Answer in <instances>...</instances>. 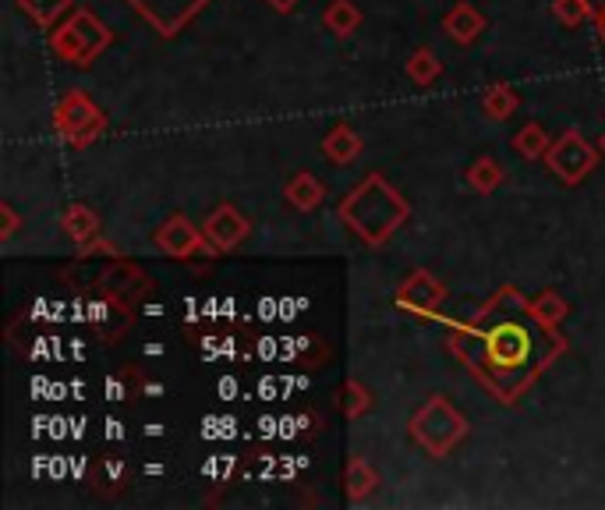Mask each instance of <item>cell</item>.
I'll list each match as a JSON object with an SVG mask.
<instances>
[{
    "mask_svg": "<svg viewBox=\"0 0 605 510\" xmlns=\"http://www.w3.org/2000/svg\"><path fill=\"white\" fill-rule=\"evenodd\" d=\"M202 231H206L209 245H213L217 252H234V248H237V245L248 237L252 223L245 220V213H241L237 206H231V202H220V206L213 209V213L206 217Z\"/></svg>",
    "mask_w": 605,
    "mask_h": 510,
    "instance_id": "obj_10",
    "label": "cell"
},
{
    "mask_svg": "<svg viewBox=\"0 0 605 510\" xmlns=\"http://www.w3.org/2000/svg\"><path fill=\"white\" fill-rule=\"evenodd\" d=\"M552 14L559 25H581L584 19H592V11H587V0H552Z\"/></svg>",
    "mask_w": 605,
    "mask_h": 510,
    "instance_id": "obj_24",
    "label": "cell"
},
{
    "mask_svg": "<svg viewBox=\"0 0 605 510\" xmlns=\"http://www.w3.org/2000/svg\"><path fill=\"white\" fill-rule=\"evenodd\" d=\"M440 74H443V65L432 50H415L411 61H407V79L415 85H432Z\"/></svg>",
    "mask_w": 605,
    "mask_h": 510,
    "instance_id": "obj_22",
    "label": "cell"
},
{
    "mask_svg": "<svg viewBox=\"0 0 605 510\" xmlns=\"http://www.w3.org/2000/svg\"><path fill=\"white\" fill-rule=\"evenodd\" d=\"M283 195H287V202H291L294 209H301V213H312V209L323 206L326 188H323V182H315L309 171H298L291 182H287Z\"/></svg>",
    "mask_w": 605,
    "mask_h": 510,
    "instance_id": "obj_15",
    "label": "cell"
},
{
    "mask_svg": "<svg viewBox=\"0 0 605 510\" xmlns=\"http://www.w3.org/2000/svg\"><path fill=\"white\" fill-rule=\"evenodd\" d=\"M344 412L347 418H361V415H369L372 412V394H369V386H361L358 380H347L344 383Z\"/></svg>",
    "mask_w": 605,
    "mask_h": 510,
    "instance_id": "obj_23",
    "label": "cell"
},
{
    "mask_svg": "<svg viewBox=\"0 0 605 510\" xmlns=\"http://www.w3.org/2000/svg\"><path fill=\"white\" fill-rule=\"evenodd\" d=\"M323 25L329 28L333 36H354L358 25H361V11L354 0H329L326 11H323Z\"/></svg>",
    "mask_w": 605,
    "mask_h": 510,
    "instance_id": "obj_17",
    "label": "cell"
},
{
    "mask_svg": "<svg viewBox=\"0 0 605 510\" xmlns=\"http://www.w3.org/2000/svg\"><path fill=\"white\" fill-rule=\"evenodd\" d=\"M598 36L605 39V19H598Z\"/></svg>",
    "mask_w": 605,
    "mask_h": 510,
    "instance_id": "obj_28",
    "label": "cell"
},
{
    "mask_svg": "<svg viewBox=\"0 0 605 510\" xmlns=\"http://www.w3.org/2000/svg\"><path fill=\"white\" fill-rule=\"evenodd\" d=\"M598 149H602V153H605V131H602V139H598Z\"/></svg>",
    "mask_w": 605,
    "mask_h": 510,
    "instance_id": "obj_29",
    "label": "cell"
},
{
    "mask_svg": "<svg viewBox=\"0 0 605 510\" xmlns=\"http://www.w3.org/2000/svg\"><path fill=\"white\" fill-rule=\"evenodd\" d=\"M443 302H446V288L432 274H426V269L407 274V280L397 288V305L404 312H415V316H432Z\"/></svg>",
    "mask_w": 605,
    "mask_h": 510,
    "instance_id": "obj_9",
    "label": "cell"
},
{
    "mask_svg": "<svg viewBox=\"0 0 605 510\" xmlns=\"http://www.w3.org/2000/svg\"><path fill=\"white\" fill-rule=\"evenodd\" d=\"M153 242L163 255H171V259H191V255H209L217 252L209 245L206 231H199L188 217H171L166 223H160V231L153 234Z\"/></svg>",
    "mask_w": 605,
    "mask_h": 510,
    "instance_id": "obj_8",
    "label": "cell"
},
{
    "mask_svg": "<svg viewBox=\"0 0 605 510\" xmlns=\"http://www.w3.org/2000/svg\"><path fill=\"white\" fill-rule=\"evenodd\" d=\"M60 231H65L74 245L89 248L100 237V217L85 202H71L65 213H60Z\"/></svg>",
    "mask_w": 605,
    "mask_h": 510,
    "instance_id": "obj_12",
    "label": "cell"
},
{
    "mask_svg": "<svg viewBox=\"0 0 605 510\" xmlns=\"http://www.w3.org/2000/svg\"><path fill=\"white\" fill-rule=\"evenodd\" d=\"M344 486H347V497H351L354 503H361L365 497H372L375 486H380V475H375V468L365 457L354 454L344 468Z\"/></svg>",
    "mask_w": 605,
    "mask_h": 510,
    "instance_id": "obj_16",
    "label": "cell"
},
{
    "mask_svg": "<svg viewBox=\"0 0 605 510\" xmlns=\"http://www.w3.org/2000/svg\"><path fill=\"white\" fill-rule=\"evenodd\" d=\"M517 93H513L510 85H492L486 96H481V114L489 117V121H507V117L517 111Z\"/></svg>",
    "mask_w": 605,
    "mask_h": 510,
    "instance_id": "obj_20",
    "label": "cell"
},
{
    "mask_svg": "<svg viewBox=\"0 0 605 510\" xmlns=\"http://www.w3.org/2000/svg\"><path fill=\"white\" fill-rule=\"evenodd\" d=\"M0 217H4V228H0V237H14V231H19V213H14L11 202H0Z\"/></svg>",
    "mask_w": 605,
    "mask_h": 510,
    "instance_id": "obj_25",
    "label": "cell"
},
{
    "mask_svg": "<svg viewBox=\"0 0 605 510\" xmlns=\"http://www.w3.org/2000/svg\"><path fill=\"white\" fill-rule=\"evenodd\" d=\"M587 11H592V19H605V0H587Z\"/></svg>",
    "mask_w": 605,
    "mask_h": 510,
    "instance_id": "obj_26",
    "label": "cell"
},
{
    "mask_svg": "<svg viewBox=\"0 0 605 510\" xmlns=\"http://www.w3.org/2000/svg\"><path fill=\"white\" fill-rule=\"evenodd\" d=\"M513 146H517V153L524 157V160H542L549 153V135H546V128H542L538 121H527L517 135H513Z\"/></svg>",
    "mask_w": 605,
    "mask_h": 510,
    "instance_id": "obj_19",
    "label": "cell"
},
{
    "mask_svg": "<svg viewBox=\"0 0 605 510\" xmlns=\"http://www.w3.org/2000/svg\"><path fill=\"white\" fill-rule=\"evenodd\" d=\"M54 128L65 135L68 146L85 149L107 131V114H103L93 103V96L82 93V89H68L54 111Z\"/></svg>",
    "mask_w": 605,
    "mask_h": 510,
    "instance_id": "obj_4",
    "label": "cell"
},
{
    "mask_svg": "<svg viewBox=\"0 0 605 510\" xmlns=\"http://www.w3.org/2000/svg\"><path fill=\"white\" fill-rule=\"evenodd\" d=\"M19 8H22L39 28H54L60 14L71 11V0H19Z\"/></svg>",
    "mask_w": 605,
    "mask_h": 510,
    "instance_id": "obj_21",
    "label": "cell"
},
{
    "mask_svg": "<svg viewBox=\"0 0 605 510\" xmlns=\"http://www.w3.org/2000/svg\"><path fill=\"white\" fill-rule=\"evenodd\" d=\"M337 213L347 228L361 237V242L380 248L407 223V217H411V202H407L383 174H369L365 182L347 192V199L340 202Z\"/></svg>",
    "mask_w": 605,
    "mask_h": 510,
    "instance_id": "obj_1",
    "label": "cell"
},
{
    "mask_svg": "<svg viewBox=\"0 0 605 510\" xmlns=\"http://www.w3.org/2000/svg\"><path fill=\"white\" fill-rule=\"evenodd\" d=\"M481 344H486V362L489 369H521L527 366V358H532V344L535 337L527 334V329L521 323H496L486 337H481Z\"/></svg>",
    "mask_w": 605,
    "mask_h": 510,
    "instance_id": "obj_6",
    "label": "cell"
},
{
    "mask_svg": "<svg viewBox=\"0 0 605 510\" xmlns=\"http://www.w3.org/2000/svg\"><path fill=\"white\" fill-rule=\"evenodd\" d=\"M467 418L446 397L426 401L411 418V437L429 457H450L467 437Z\"/></svg>",
    "mask_w": 605,
    "mask_h": 510,
    "instance_id": "obj_2",
    "label": "cell"
},
{
    "mask_svg": "<svg viewBox=\"0 0 605 510\" xmlns=\"http://www.w3.org/2000/svg\"><path fill=\"white\" fill-rule=\"evenodd\" d=\"M546 163H549V171H552L563 185H581L584 177L595 174V167H598V146H592L581 131L570 128V131H563V135H559V139L549 146Z\"/></svg>",
    "mask_w": 605,
    "mask_h": 510,
    "instance_id": "obj_5",
    "label": "cell"
},
{
    "mask_svg": "<svg viewBox=\"0 0 605 510\" xmlns=\"http://www.w3.org/2000/svg\"><path fill=\"white\" fill-rule=\"evenodd\" d=\"M128 4L135 8V14H142L163 39H171L191 19H199L209 0H128Z\"/></svg>",
    "mask_w": 605,
    "mask_h": 510,
    "instance_id": "obj_7",
    "label": "cell"
},
{
    "mask_svg": "<svg viewBox=\"0 0 605 510\" xmlns=\"http://www.w3.org/2000/svg\"><path fill=\"white\" fill-rule=\"evenodd\" d=\"M524 316L532 320L538 329H556L570 316V305L556 291H542L538 298H532V302L524 305Z\"/></svg>",
    "mask_w": 605,
    "mask_h": 510,
    "instance_id": "obj_14",
    "label": "cell"
},
{
    "mask_svg": "<svg viewBox=\"0 0 605 510\" xmlns=\"http://www.w3.org/2000/svg\"><path fill=\"white\" fill-rule=\"evenodd\" d=\"M443 33L461 43V47H467V43H475L481 33H486V14H481L475 4H467V0H461L457 8H453L446 19H443Z\"/></svg>",
    "mask_w": 605,
    "mask_h": 510,
    "instance_id": "obj_11",
    "label": "cell"
},
{
    "mask_svg": "<svg viewBox=\"0 0 605 510\" xmlns=\"http://www.w3.org/2000/svg\"><path fill=\"white\" fill-rule=\"evenodd\" d=\"M467 185H472L478 195H492L499 185H503V167L492 157H481L467 167Z\"/></svg>",
    "mask_w": 605,
    "mask_h": 510,
    "instance_id": "obj_18",
    "label": "cell"
},
{
    "mask_svg": "<svg viewBox=\"0 0 605 510\" xmlns=\"http://www.w3.org/2000/svg\"><path fill=\"white\" fill-rule=\"evenodd\" d=\"M266 4L274 8V11H291V8L298 4V0H266Z\"/></svg>",
    "mask_w": 605,
    "mask_h": 510,
    "instance_id": "obj_27",
    "label": "cell"
},
{
    "mask_svg": "<svg viewBox=\"0 0 605 510\" xmlns=\"http://www.w3.org/2000/svg\"><path fill=\"white\" fill-rule=\"evenodd\" d=\"M110 43H114V33L89 8L74 11L65 25L50 33V50L60 57V61L79 65V68L93 65L96 57L110 47Z\"/></svg>",
    "mask_w": 605,
    "mask_h": 510,
    "instance_id": "obj_3",
    "label": "cell"
},
{
    "mask_svg": "<svg viewBox=\"0 0 605 510\" xmlns=\"http://www.w3.org/2000/svg\"><path fill=\"white\" fill-rule=\"evenodd\" d=\"M361 149H365V142H361V135L351 125H337L323 139V157L329 163H337V167H347V163H354L361 157Z\"/></svg>",
    "mask_w": 605,
    "mask_h": 510,
    "instance_id": "obj_13",
    "label": "cell"
}]
</instances>
